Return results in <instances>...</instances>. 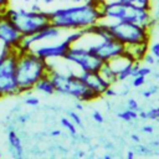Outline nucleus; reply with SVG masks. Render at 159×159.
<instances>
[{
    "label": "nucleus",
    "mask_w": 159,
    "mask_h": 159,
    "mask_svg": "<svg viewBox=\"0 0 159 159\" xmlns=\"http://www.w3.org/2000/svg\"><path fill=\"white\" fill-rule=\"evenodd\" d=\"M48 14L51 25L63 30L65 32L84 30L97 25L102 20L98 0H88L83 4L57 7L48 11Z\"/></svg>",
    "instance_id": "1"
},
{
    "label": "nucleus",
    "mask_w": 159,
    "mask_h": 159,
    "mask_svg": "<svg viewBox=\"0 0 159 159\" xmlns=\"http://www.w3.org/2000/svg\"><path fill=\"white\" fill-rule=\"evenodd\" d=\"M51 63L32 51L20 50L16 62V78L21 94L34 91L35 84L50 73Z\"/></svg>",
    "instance_id": "2"
},
{
    "label": "nucleus",
    "mask_w": 159,
    "mask_h": 159,
    "mask_svg": "<svg viewBox=\"0 0 159 159\" xmlns=\"http://www.w3.org/2000/svg\"><path fill=\"white\" fill-rule=\"evenodd\" d=\"M50 78L53 82L55 91L58 94L72 97L76 101L80 102H92L97 98H99L91 88L86 86V83L80 77V73H76L73 71H60L56 70L53 66H51Z\"/></svg>",
    "instance_id": "3"
},
{
    "label": "nucleus",
    "mask_w": 159,
    "mask_h": 159,
    "mask_svg": "<svg viewBox=\"0 0 159 159\" xmlns=\"http://www.w3.org/2000/svg\"><path fill=\"white\" fill-rule=\"evenodd\" d=\"M20 50L1 46L0 51V98L20 96L16 78V62Z\"/></svg>",
    "instance_id": "4"
},
{
    "label": "nucleus",
    "mask_w": 159,
    "mask_h": 159,
    "mask_svg": "<svg viewBox=\"0 0 159 159\" xmlns=\"http://www.w3.org/2000/svg\"><path fill=\"white\" fill-rule=\"evenodd\" d=\"M5 14L10 17L12 24L16 26V29L24 37L34 35L51 24L48 11L43 10L32 11L30 9L24 7H9Z\"/></svg>",
    "instance_id": "5"
},
{
    "label": "nucleus",
    "mask_w": 159,
    "mask_h": 159,
    "mask_svg": "<svg viewBox=\"0 0 159 159\" xmlns=\"http://www.w3.org/2000/svg\"><path fill=\"white\" fill-rule=\"evenodd\" d=\"M109 31V34L118 40L124 46L140 43V42H149L150 40V30L143 27L138 24L129 22V21H103Z\"/></svg>",
    "instance_id": "6"
},
{
    "label": "nucleus",
    "mask_w": 159,
    "mask_h": 159,
    "mask_svg": "<svg viewBox=\"0 0 159 159\" xmlns=\"http://www.w3.org/2000/svg\"><path fill=\"white\" fill-rule=\"evenodd\" d=\"M65 61L76 66L80 72H94L99 71L103 61L92 53L87 47L78 43L77 41L72 43L63 57Z\"/></svg>",
    "instance_id": "7"
},
{
    "label": "nucleus",
    "mask_w": 159,
    "mask_h": 159,
    "mask_svg": "<svg viewBox=\"0 0 159 159\" xmlns=\"http://www.w3.org/2000/svg\"><path fill=\"white\" fill-rule=\"evenodd\" d=\"M71 45H72L71 41L65 35L63 37L61 36L60 40L56 39V40H51V41L40 42V43L35 45L30 51L35 52L36 55L45 58L46 61H51L53 58H63Z\"/></svg>",
    "instance_id": "8"
},
{
    "label": "nucleus",
    "mask_w": 159,
    "mask_h": 159,
    "mask_svg": "<svg viewBox=\"0 0 159 159\" xmlns=\"http://www.w3.org/2000/svg\"><path fill=\"white\" fill-rule=\"evenodd\" d=\"M24 36L6 14H0V42L2 46L20 50Z\"/></svg>",
    "instance_id": "9"
},
{
    "label": "nucleus",
    "mask_w": 159,
    "mask_h": 159,
    "mask_svg": "<svg viewBox=\"0 0 159 159\" xmlns=\"http://www.w3.org/2000/svg\"><path fill=\"white\" fill-rule=\"evenodd\" d=\"M63 34H65L63 30H61V29H58V27H56V26H53V25L50 24L48 26L43 27L39 32L24 37L22 39V42H21L20 50L30 51L35 45H37L40 42H45V41H51V40L60 39L61 36H63Z\"/></svg>",
    "instance_id": "10"
},
{
    "label": "nucleus",
    "mask_w": 159,
    "mask_h": 159,
    "mask_svg": "<svg viewBox=\"0 0 159 159\" xmlns=\"http://www.w3.org/2000/svg\"><path fill=\"white\" fill-rule=\"evenodd\" d=\"M80 77L82 78V81L86 83V86L88 88H91L99 98L104 96V92L107 91V88L111 86L102 76L98 71L94 72H80Z\"/></svg>",
    "instance_id": "11"
},
{
    "label": "nucleus",
    "mask_w": 159,
    "mask_h": 159,
    "mask_svg": "<svg viewBox=\"0 0 159 159\" xmlns=\"http://www.w3.org/2000/svg\"><path fill=\"white\" fill-rule=\"evenodd\" d=\"M7 137V150L9 154L15 158V159H21L24 158V145H22V140L19 137V134L16 133L15 129H7L6 133Z\"/></svg>",
    "instance_id": "12"
},
{
    "label": "nucleus",
    "mask_w": 159,
    "mask_h": 159,
    "mask_svg": "<svg viewBox=\"0 0 159 159\" xmlns=\"http://www.w3.org/2000/svg\"><path fill=\"white\" fill-rule=\"evenodd\" d=\"M124 55L129 57L134 62L143 61L145 53L149 51V42H140V43H133L124 46Z\"/></svg>",
    "instance_id": "13"
},
{
    "label": "nucleus",
    "mask_w": 159,
    "mask_h": 159,
    "mask_svg": "<svg viewBox=\"0 0 159 159\" xmlns=\"http://www.w3.org/2000/svg\"><path fill=\"white\" fill-rule=\"evenodd\" d=\"M34 91L37 92V93H41V94H46V96H51V94L56 93L53 82H52V80L50 78L48 75L45 76V77H42V78L35 84Z\"/></svg>",
    "instance_id": "14"
},
{
    "label": "nucleus",
    "mask_w": 159,
    "mask_h": 159,
    "mask_svg": "<svg viewBox=\"0 0 159 159\" xmlns=\"http://www.w3.org/2000/svg\"><path fill=\"white\" fill-rule=\"evenodd\" d=\"M98 72L101 73V76H102L111 86H114L116 83H118L117 72L114 71V68L112 67V65H111L109 61H108V62H103Z\"/></svg>",
    "instance_id": "15"
},
{
    "label": "nucleus",
    "mask_w": 159,
    "mask_h": 159,
    "mask_svg": "<svg viewBox=\"0 0 159 159\" xmlns=\"http://www.w3.org/2000/svg\"><path fill=\"white\" fill-rule=\"evenodd\" d=\"M60 124H61V127L65 128V129L70 133V135H72V137L78 133L77 125H76L68 117H61V118H60Z\"/></svg>",
    "instance_id": "16"
},
{
    "label": "nucleus",
    "mask_w": 159,
    "mask_h": 159,
    "mask_svg": "<svg viewBox=\"0 0 159 159\" xmlns=\"http://www.w3.org/2000/svg\"><path fill=\"white\" fill-rule=\"evenodd\" d=\"M117 117L120 120H124V122H133V120L138 119V112L127 108V109H124L122 112H118L117 113Z\"/></svg>",
    "instance_id": "17"
},
{
    "label": "nucleus",
    "mask_w": 159,
    "mask_h": 159,
    "mask_svg": "<svg viewBox=\"0 0 159 159\" xmlns=\"http://www.w3.org/2000/svg\"><path fill=\"white\" fill-rule=\"evenodd\" d=\"M123 2L144 10H152V0H122Z\"/></svg>",
    "instance_id": "18"
},
{
    "label": "nucleus",
    "mask_w": 159,
    "mask_h": 159,
    "mask_svg": "<svg viewBox=\"0 0 159 159\" xmlns=\"http://www.w3.org/2000/svg\"><path fill=\"white\" fill-rule=\"evenodd\" d=\"M66 113H67V116H68V118L77 125V128H80V129H83L84 128V124H83V119L81 118V116L76 112V111H66Z\"/></svg>",
    "instance_id": "19"
},
{
    "label": "nucleus",
    "mask_w": 159,
    "mask_h": 159,
    "mask_svg": "<svg viewBox=\"0 0 159 159\" xmlns=\"http://www.w3.org/2000/svg\"><path fill=\"white\" fill-rule=\"evenodd\" d=\"M30 93H31V92L26 93L27 96L25 97L24 103H25L26 106H30V107H37V106L40 104V98H39V97H36V96H31Z\"/></svg>",
    "instance_id": "20"
},
{
    "label": "nucleus",
    "mask_w": 159,
    "mask_h": 159,
    "mask_svg": "<svg viewBox=\"0 0 159 159\" xmlns=\"http://www.w3.org/2000/svg\"><path fill=\"white\" fill-rule=\"evenodd\" d=\"M132 86L138 88V87H142L144 83H145V77L144 76H140V75H137L134 77H132Z\"/></svg>",
    "instance_id": "21"
},
{
    "label": "nucleus",
    "mask_w": 159,
    "mask_h": 159,
    "mask_svg": "<svg viewBox=\"0 0 159 159\" xmlns=\"http://www.w3.org/2000/svg\"><path fill=\"white\" fill-rule=\"evenodd\" d=\"M147 119L157 120L159 119V107H153L147 112Z\"/></svg>",
    "instance_id": "22"
},
{
    "label": "nucleus",
    "mask_w": 159,
    "mask_h": 159,
    "mask_svg": "<svg viewBox=\"0 0 159 159\" xmlns=\"http://www.w3.org/2000/svg\"><path fill=\"white\" fill-rule=\"evenodd\" d=\"M127 108L128 109H132V111H135V112H139L140 111V107H139L138 102L134 98H128L127 99Z\"/></svg>",
    "instance_id": "23"
},
{
    "label": "nucleus",
    "mask_w": 159,
    "mask_h": 159,
    "mask_svg": "<svg viewBox=\"0 0 159 159\" xmlns=\"http://www.w3.org/2000/svg\"><path fill=\"white\" fill-rule=\"evenodd\" d=\"M92 119H93L96 123H98V124H102V123L104 122V117H103V114H102L98 109H94V111L92 112Z\"/></svg>",
    "instance_id": "24"
},
{
    "label": "nucleus",
    "mask_w": 159,
    "mask_h": 159,
    "mask_svg": "<svg viewBox=\"0 0 159 159\" xmlns=\"http://www.w3.org/2000/svg\"><path fill=\"white\" fill-rule=\"evenodd\" d=\"M134 153L135 154H139V155H149L150 154V150L144 147V145H137L135 149H134Z\"/></svg>",
    "instance_id": "25"
},
{
    "label": "nucleus",
    "mask_w": 159,
    "mask_h": 159,
    "mask_svg": "<svg viewBox=\"0 0 159 159\" xmlns=\"http://www.w3.org/2000/svg\"><path fill=\"white\" fill-rule=\"evenodd\" d=\"M149 52H150L155 58H158V57H159V42H154V43L149 47Z\"/></svg>",
    "instance_id": "26"
},
{
    "label": "nucleus",
    "mask_w": 159,
    "mask_h": 159,
    "mask_svg": "<svg viewBox=\"0 0 159 159\" xmlns=\"http://www.w3.org/2000/svg\"><path fill=\"white\" fill-rule=\"evenodd\" d=\"M150 73H152V70H150L149 66H140L139 70H138V75L144 76V77H147V76L150 75Z\"/></svg>",
    "instance_id": "27"
},
{
    "label": "nucleus",
    "mask_w": 159,
    "mask_h": 159,
    "mask_svg": "<svg viewBox=\"0 0 159 159\" xmlns=\"http://www.w3.org/2000/svg\"><path fill=\"white\" fill-rule=\"evenodd\" d=\"M10 7V0H0V14H5Z\"/></svg>",
    "instance_id": "28"
},
{
    "label": "nucleus",
    "mask_w": 159,
    "mask_h": 159,
    "mask_svg": "<svg viewBox=\"0 0 159 159\" xmlns=\"http://www.w3.org/2000/svg\"><path fill=\"white\" fill-rule=\"evenodd\" d=\"M155 60H157V58H155L150 52H147L145 56H144V58H143V61H144L147 65H154V63H155Z\"/></svg>",
    "instance_id": "29"
},
{
    "label": "nucleus",
    "mask_w": 159,
    "mask_h": 159,
    "mask_svg": "<svg viewBox=\"0 0 159 159\" xmlns=\"http://www.w3.org/2000/svg\"><path fill=\"white\" fill-rule=\"evenodd\" d=\"M116 96H118V92L113 88V86H109L104 92V97H116Z\"/></svg>",
    "instance_id": "30"
},
{
    "label": "nucleus",
    "mask_w": 159,
    "mask_h": 159,
    "mask_svg": "<svg viewBox=\"0 0 159 159\" xmlns=\"http://www.w3.org/2000/svg\"><path fill=\"white\" fill-rule=\"evenodd\" d=\"M140 130H142L143 133H147V134H152V133L154 132V128H153L152 125H143V127L140 128Z\"/></svg>",
    "instance_id": "31"
},
{
    "label": "nucleus",
    "mask_w": 159,
    "mask_h": 159,
    "mask_svg": "<svg viewBox=\"0 0 159 159\" xmlns=\"http://www.w3.org/2000/svg\"><path fill=\"white\" fill-rule=\"evenodd\" d=\"M61 134H62V130H61L60 128L53 129V130L50 132V135H51V137H58V135H61Z\"/></svg>",
    "instance_id": "32"
},
{
    "label": "nucleus",
    "mask_w": 159,
    "mask_h": 159,
    "mask_svg": "<svg viewBox=\"0 0 159 159\" xmlns=\"http://www.w3.org/2000/svg\"><path fill=\"white\" fill-rule=\"evenodd\" d=\"M30 10H32V11H41L42 9H41V6H40L37 2H34V4H31Z\"/></svg>",
    "instance_id": "33"
},
{
    "label": "nucleus",
    "mask_w": 159,
    "mask_h": 159,
    "mask_svg": "<svg viewBox=\"0 0 159 159\" xmlns=\"http://www.w3.org/2000/svg\"><path fill=\"white\" fill-rule=\"evenodd\" d=\"M82 103H83V102L77 101V102L75 103V109L78 111V112H82V111H83V104H82Z\"/></svg>",
    "instance_id": "34"
},
{
    "label": "nucleus",
    "mask_w": 159,
    "mask_h": 159,
    "mask_svg": "<svg viewBox=\"0 0 159 159\" xmlns=\"http://www.w3.org/2000/svg\"><path fill=\"white\" fill-rule=\"evenodd\" d=\"M142 96H143L144 98H147V99H148V98H150L153 94H152V92H150L149 89H145V91H143V92H142Z\"/></svg>",
    "instance_id": "35"
},
{
    "label": "nucleus",
    "mask_w": 159,
    "mask_h": 159,
    "mask_svg": "<svg viewBox=\"0 0 159 159\" xmlns=\"http://www.w3.org/2000/svg\"><path fill=\"white\" fill-rule=\"evenodd\" d=\"M138 118H140V119H147V112H144V111H139L138 112Z\"/></svg>",
    "instance_id": "36"
},
{
    "label": "nucleus",
    "mask_w": 159,
    "mask_h": 159,
    "mask_svg": "<svg viewBox=\"0 0 159 159\" xmlns=\"http://www.w3.org/2000/svg\"><path fill=\"white\" fill-rule=\"evenodd\" d=\"M130 139H132L134 143H139V142H140V138H139L138 134H132V135H130Z\"/></svg>",
    "instance_id": "37"
},
{
    "label": "nucleus",
    "mask_w": 159,
    "mask_h": 159,
    "mask_svg": "<svg viewBox=\"0 0 159 159\" xmlns=\"http://www.w3.org/2000/svg\"><path fill=\"white\" fill-rule=\"evenodd\" d=\"M153 16H154V19H155L157 21H159V1H158V6H157V9H155V12L153 14Z\"/></svg>",
    "instance_id": "38"
},
{
    "label": "nucleus",
    "mask_w": 159,
    "mask_h": 159,
    "mask_svg": "<svg viewBox=\"0 0 159 159\" xmlns=\"http://www.w3.org/2000/svg\"><path fill=\"white\" fill-rule=\"evenodd\" d=\"M134 157H135L134 150H128V152H127V158H128V159H133Z\"/></svg>",
    "instance_id": "39"
},
{
    "label": "nucleus",
    "mask_w": 159,
    "mask_h": 159,
    "mask_svg": "<svg viewBox=\"0 0 159 159\" xmlns=\"http://www.w3.org/2000/svg\"><path fill=\"white\" fill-rule=\"evenodd\" d=\"M149 91L152 92V94H154V93H157V92H158V86H152V87L149 88Z\"/></svg>",
    "instance_id": "40"
},
{
    "label": "nucleus",
    "mask_w": 159,
    "mask_h": 159,
    "mask_svg": "<svg viewBox=\"0 0 159 159\" xmlns=\"http://www.w3.org/2000/svg\"><path fill=\"white\" fill-rule=\"evenodd\" d=\"M75 157H81L82 158V157H84V152L83 150H77L76 154H75Z\"/></svg>",
    "instance_id": "41"
},
{
    "label": "nucleus",
    "mask_w": 159,
    "mask_h": 159,
    "mask_svg": "<svg viewBox=\"0 0 159 159\" xmlns=\"http://www.w3.org/2000/svg\"><path fill=\"white\" fill-rule=\"evenodd\" d=\"M73 4H83V2H87L88 0H71Z\"/></svg>",
    "instance_id": "42"
},
{
    "label": "nucleus",
    "mask_w": 159,
    "mask_h": 159,
    "mask_svg": "<svg viewBox=\"0 0 159 159\" xmlns=\"http://www.w3.org/2000/svg\"><path fill=\"white\" fill-rule=\"evenodd\" d=\"M55 0H42V2L43 4H46V5H50V4H52Z\"/></svg>",
    "instance_id": "43"
},
{
    "label": "nucleus",
    "mask_w": 159,
    "mask_h": 159,
    "mask_svg": "<svg viewBox=\"0 0 159 159\" xmlns=\"http://www.w3.org/2000/svg\"><path fill=\"white\" fill-rule=\"evenodd\" d=\"M103 158H104V159H111V158H112V155H111V154H108V153H106V154L103 155Z\"/></svg>",
    "instance_id": "44"
},
{
    "label": "nucleus",
    "mask_w": 159,
    "mask_h": 159,
    "mask_svg": "<svg viewBox=\"0 0 159 159\" xmlns=\"http://www.w3.org/2000/svg\"><path fill=\"white\" fill-rule=\"evenodd\" d=\"M153 145H159V142H153Z\"/></svg>",
    "instance_id": "45"
},
{
    "label": "nucleus",
    "mask_w": 159,
    "mask_h": 159,
    "mask_svg": "<svg viewBox=\"0 0 159 159\" xmlns=\"http://www.w3.org/2000/svg\"><path fill=\"white\" fill-rule=\"evenodd\" d=\"M99 2H106V1H111V0H98Z\"/></svg>",
    "instance_id": "46"
},
{
    "label": "nucleus",
    "mask_w": 159,
    "mask_h": 159,
    "mask_svg": "<svg viewBox=\"0 0 159 159\" xmlns=\"http://www.w3.org/2000/svg\"><path fill=\"white\" fill-rule=\"evenodd\" d=\"M0 158H2V153L1 152H0Z\"/></svg>",
    "instance_id": "47"
},
{
    "label": "nucleus",
    "mask_w": 159,
    "mask_h": 159,
    "mask_svg": "<svg viewBox=\"0 0 159 159\" xmlns=\"http://www.w3.org/2000/svg\"><path fill=\"white\" fill-rule=\"evenodd\" d=\"M158 1H159V0H158Z\"/></svg>",
    "instance_id": "48"
}]
</instances>
